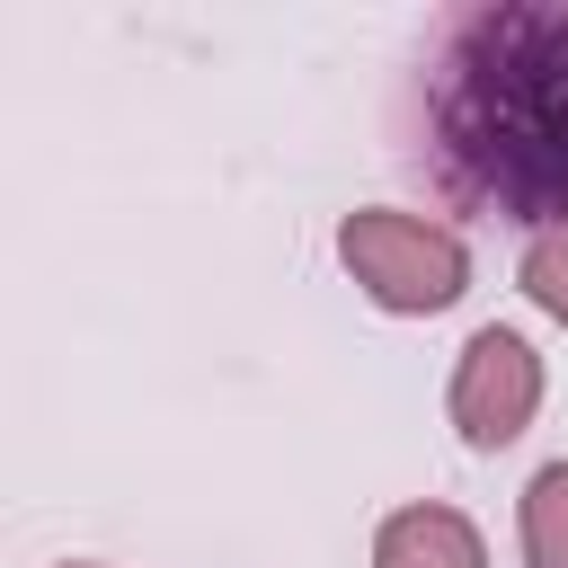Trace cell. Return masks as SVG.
Returning a JSON list of instances; mask_svg holds the SVG:
<instances>
[{
    "mask_svg": "<svg viewBox=\"0 0 568 568\" xmlns=\"http://www.w3.org/2000/svg\"><path fill=\"white\" fill-rule=\"evenodd\" d=\"M408 160L488 222H568V0L453 9L408 89Z\"/></svg>",
    "mask_w": 568,
    "mask_h": 568,
    "instance_id": "6da1fadb",
    "label": "cell"
},
{
    "mask_svg": "<svg viewBox=\"0 0 568 568\" xmlns=\"http://www.w3.org/2000/svg\"><path fill=\"white\" fill-rule=\"evenodd\" d=\"M337 266L355 275V293L390 320H435L470 293V248L453 222L399 213V204H364L337 222Z\"/></svg>",
    "mask_w": 568,
    "mask_h": 568,
    "instance_id": "7a4b0ae2",
    "label": "cell"
},
{
    "mask_svg": "<svg viewBox=\"0 0 568 568\" xmlns=\"http://www.w3.org/2000/svg\"><path fill=\"white\" fill-rule=\"evenodd\" d=\"M444 408H453V435H462L470 453H506V444L532 426V408H541V355H532V337L506 328V320L470 328L462 355H453Z\"/></svg>",
    "mask_w": 568,
    "mask_h": 568,
    "instance_id": "3957f363",
    "label": "cell"
},
{
    "mask_svg": "<svg viewBox=\"0 0 568 568\" xmlns=\"http://www.w3.org/2000/svg\"><path fill=\"white\" fill-rule=\"evenodd\" d=\"M373 568H488V541H479V524H470L462 506L417 497V506H390V515H382Z\"/></svg>",
    "mask_w": 568,
    "mask_h": 568,
    "instance_id": "277c9868",
    "label": "cell"
},
{
    "mask_svg": "<svg viewBox=\"0 0 568 568\" xmlns=\"http://www.w3.org/2000/svg\"><path fill=\"white\" fill-rule=\"evenodd\" d=\"M515 532H524V568H568V462H541L524 479Z\"/></svg>",
    "mask_w": 568,
    "mask_h": 568,
    "instance_id": "5b68a950",
    "label": "cell"
},
{
    "mask_svg": "<svg viewBox=\"0 0 568 568\" xmlns=\"http://www.w3.org/2000/svg\"><path fill=\"white\" fill-rule=\"evenodd\" d=\"M515 284H524V302H532V311H550V320L568 328V222H559V231H541V240H524Z\"/></svg>",
    "mask_w": 568,
    "mask_h": 568,
    "instance_id": "8992f818",
    "label": "cell"
},
{
    "mask_svg": "<svg viewBox=\"0 0 568 568\" xmlns=\"http://www.w3.org/2000/svg\"><path fill=\"white\" fill-rule=\"evenodd\" d=\"M62 568H106V559H62Z\"/></svg>",
    "mask_w": 568,
    "mask_h": 568,
    "instance_id": "52a82bcc",
    "label": "cell"
}]
</instances>
